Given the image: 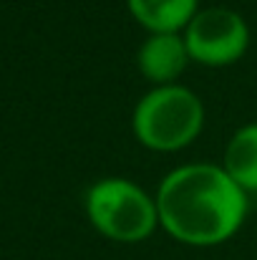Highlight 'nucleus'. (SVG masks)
<instances>
[{"label":"nucleus","instance_id":"f257e3e1","mask_svg":"<svg viewBox=\"0 0 257 260\" xmlns=\"http://www.w3.org/2000/svg\"><path fill=\"white\" fill-rule=\"evenodd\" d=\"M154 197L159 228L192 248H214L232 240L250 210V194L214 162H192L171 170Z\"/></svg>","mask_w":257,"mask_h":260},{"label":"nucleus","instance_id":"f03ea898","mask_svg":"<svg viewBox=\"0 0 257 260\" xmlns=\"http://www.w3.org/2000/svg\"><path fill=\"white\" fill-rule=\"evenodd\" d=\"M204 121L207 111L202 99L181 84L149 88L131 111L134 139L157 154H174L194 144Z\"/></svg>","mask_w":257,"mask_h":260},{"label":"nucleus","instance_id":"7ed1b4c3","mask_svg":"<svg viewBox=\"0 0 257 260\" xmlns=\"http://www.w3.org/2000/svg\"><path fill=\"white\" fill-rule=\"evenodd\" d=\"M86 217L98 235L124 245L144 243L159 228L157 197L126 177L96 179L86 192Z\"/></svg>","mask_w":257,"mask_h":260},{"label":"nucleus","instance_id":"20e7f679","mask_svg":"<svg viewBox=\"0 0 257 260\" xmlns=\"http://www.w3.org/2000/svg\"><path fill=\"white\" fill-rule=\"evenodd\" d=\"M181 36L187 41L192 63L204 69H227L242 61L252 41L245 15L227 5L199 8Z\"/></svg>","mask_w":257,"mask_h":260},{"label":"nucleus","instance_id":"39448f33","mask_svg":"<svg viewBox=\"0 0 257 260\" xmlns=\"http://www.w3.org/2000/svg\"><path fill=\"white\" fill-rule=\"evenodd\" d=\"M189 63L192 56L181 33H149L136 51V69L154 86L176 84Z\"/></svg>","mask_w":257,"mask_h":260},{"label":"nucleus","instance_id":"423d86ee","mask_svg":"<svg viewBox=\"0 0 257 260\" xmlns=\"http://www.w3.org/2000/svg\"><path fill=\"white\" fill-rule=\"evenodd\" d=\"M126 8L146 33H184L199 0H126Z\"/></svg>","mask_w":257,"mask_h":260},{"label":"nucleus","instance_id":"0eeeda50","mask_svg":"<svg viewBox=\"0 0 257 260\" xmlns=\"http://www.w3.org/2000/svg\"><path fill=\"white\" fill-rule=\"evenodd\" d=\"M222 167L247 194L257 192V121L242 124L230 137Z\"/></svg>","mask_w":257,"mask_h":260}]
</instances>
